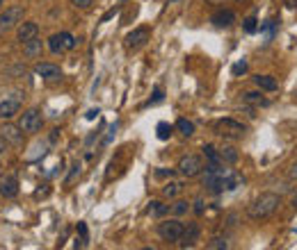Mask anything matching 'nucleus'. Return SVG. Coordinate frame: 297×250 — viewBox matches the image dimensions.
<instances>
[{"label": "nucleus", "mask_w": 297, "mask_h": 250, "mask_svg": "<svg viewBox=\"0 0 297 250\" xmlns=\"http://www.w3.org/2000/svg\"><path fill=\"white\" fill-rule=\"evenodd\" d=\"M277 18H267L265 23H261V32H265L267 34V41H272L275 39V34H277Z\"/></svg>", "instance_id": "nucleus-24"}, {"label": "nucleus", "mask_w": 297, "mask_h": 250, "mask_svg": "<svg viewBox=\"0 0 297 250\" xmlns=\"http://www.w3.org/2000/svg\"><path fill=\"white\" fill-rule=\"evenodd\" d=\"M167 212H169V205L160 203V200H151V203H149V216H153V218H163Z\"/></svg>", "instance_id": "nucleus-19"}, {"label": "nucleus", "mask_w": 297, "mask_h": 250, "mask_svg": "<svg viewBox=\"0 0 297 250\" xmlns=\"http://www.w3.org/2000/svg\"><path fill=\"white\" fill-rule=\"evenodd\" d=\"M18 125H21V130L26 132V134H35L43 127V119H41V112L39 109H28L21 114V121H18Z\"/></svg>", "instance_id": "nucleus-7"}, {"label": "nucleus", "mask_w": 297, "mask_h": 250, "mask_svg": "<svg viewBox=\"0 0 297 250\" xmlns=\"http://www.w3.org/2000/svg\"><path fill=\"white\" fill-rule=\"evenodd\" d=\"M242 102H245V105H252V107H270V100L261 94V89L259 91H245V94H242Z\"/></svg>", "instance_id": "nucleus-16"}, {"label": "nucleus", "mask_w": 297, "mask_h": 250, "mask_svg": "<svg viewBox=\"0 0 297 250\" xmlns=\"http://www.w3.org/2000/svg\"><path fill=\"white\" fill-rule=\"evenodd\" d=\"M153 175H155V178H174V171L172 169H155L153 171Z\"/></svg>", "instance_id": "nucleus-33"}, {"label": "nucleus", "mask_w": 297, "mask_h": 250, "mask_svg": "<svg viewBox=\"0 0 297 250\" xmlns=\"http://www.w3.org/2000/svg\"><path fill=\"white\" fill-rule=\"evenodd\" d=\"M176 130L181 132L183 136H192L194 134V123H192V121H188V119H178L176 121Z\"/></svg>", "instance_id": "nucleus-25"}, {"label": "nucleus", "mask_w": 297, "mask_h": 250, "mask_svg": "<svg viewBox=\"0 0 297 250\" xmlns=\"http://www.w3.org/2000/svg\"><path fill=\"white\" fill-rule=\"evenodd\" d=\"M117 12H119V7H112L110 12H105V14H103V18H101V23H105V21H110V18H115V14H117Z\"/></svg>", "instance_id": "nucleus-36"}, {"label": "nucleus", "mask_w": 297, "mask_h": 250, "mask_svg": "<svg viewBox=\"0 0 297 250\" xmlns=\"http://www.w3.org/2000/svg\"><path fill=\"white\" fill-rule=\"evenodd\" d=\"M0 139H3V141H9L12 146H21V141H23V130H21V125L5 123L3 127H0Z\"/></svg>", "instance_id": "nucleus-11"}, {"label": "nucleus", "mask_w": 297, "mask_h": 250, "mask_svg": "<svg viewBox=\"0 0 297 250\" xmlns=\"http://www.w3.org/2000/svg\"><path fill=\"white\" fill-rule=\"evenodd\" d=\"M172 132H174V127L169 123H165V121H163V123H158V127H155V134H158L160 141H167L169 136H172Z\"/></svg>", "instance_id": "nucleus-27"}, {"label": "nucleus", "mask_w": 297, "mask_h": 250, "mask_svg": "<svg viewBox=\"0 0 297 250\" xmlns=\"http://www.w3.org/2000/svg\"><path fill=\"white\" fill-rule=\"evenodd\" d=\"M23 96L21 91H14L12 96H5V100H0V121H9L21 112V105H23Z\"/></svg>", "instance_id": "nucleus-6"}, {"label": "nucleus", "mask_w": 297, "mask_h": 250, "mask_svg": "<svg viewBox=\"0 0 297 250\" xmlns=\"http://www.w3.org/2000/svg\"><path fill=\"white\" fill-rule=\"evenodd\" d=\"M3 3H5V0H0V7H3Z\"/></svg>", "instance_id": "nucleus-42"}, {"label": "nucleus", "mask_w": 297, "mask_h": 250, "mask_svg": "<svg viewBox=\"0 0 297 250\" xmlns=\"http://www.w3.org/2000/svg\"><path fill=\"white\" fill-rule=\"evenodd\" d=\"M78 173H80V164H78V161H76V164L71 166V173H69V178H66L64 182H66V184H71V182H74V178H76Z\"/></svg>", "instance_id": "nucleus-34"}, {"label": "nucleus", "mask_w": 297, "mask_h": 250, "mask_svg": "<svg viewBox=\"0 0 297 250\" xmlns=\"http://www.w3.org/2000/svg\"><path fill=\"white\" fill-rule=\"evenodd\" d=\"M236 3H245V0H236Z\"/></svg>", "instance_id": "nucleus-41"}, {"label": "nucleus", "mask_w": 297, "mask_h": 250, "mask_svg": "<svg viewBox=\"0 0 297 250\" xmlns=\"http://www.w3.org/2000/svg\"><path fill=\"white\" fill-rule=\"evenodd\" d=\"M78 232H80V239H85V241H87V225L82 223V220L78 223Z\"/></svg>", "instance_id": "nucleus-38"}, {"label": "nucleus", "mask_w": 297, "mask_h": 250, "mask_svg": "<svg viewBox=\"0 0 297 250\" xmlns=\"http://www.w3.org/2000/svg\"><path fill=\"white\" fill-rule=\"evenodd\" d=\"M206 248H211V250H226V248H231V243H229L226 237H213L211 241L206 243Z\"/></svg>", "instance_id": "nucleus-26"}, {"label": "nucleus", "mask_w": 297, "mask_h": 250, "mask_svg": "<svg viewBox=\"0 0 297 250\" xmlns=\"http://www.w3.org/2000/svg\"><path fill=\"white\" fill-rule=\"evenodd\" d=\"M220 159L224 164H236L240 159V155H238V150L233 146H224V148H220Z\"/></svg>", "instance_id": "nucleus-20"}, {"label": "nucleus", "mask_w": 297, "mask_h": 250, "mask_svg": "<svg viewBox=\"0 0 297 250\" xmlns=\"http://www.w3.org/2000/svg\"><path fill=\"white\" fill-rule=\"evenodd\" d=\"M99 114H101L99 109H89V112H87V114H85V119H87V121H92V119H96V116H99Z\"/></svg>", "instance_id": "nucleus-39"}, {"label": "nucleus", "mask_w": 297, "mask_h": 250, "mask_svg": "<svg viewBox=\"0 0 297 250\" xmlns=\"http://www.w3.org/2000/svg\"><path fill=\"white\" fill-rule=\"evenodd\" d=\"M149 39H151V30H149V27H138V30H133V32L126 34V48H130V50H138V48L147 46Z\"/></svg>", "instance_id": "nucleus-8"}, {"label": "nucleus", "mask_w": 297, "mask_h": 250, "mask_svg": "<svg viewBox=\"0 0 297 250\" xmlns=\"http://www.w3.org/2000/svg\"><path fill=\"white\" fill-rule=\"evenodd\" d=\"M183 228H186V223L178 220V216H174V218L160 220L158 228H155V232H158V237L163 239V241L178 243V241H181V237H183Z\"/></svg>", "instance_id": "nucleus-2"}, {"label": "nucleus", "mask_w": 297, "mask_h": 250, "mask_svg": "<svg viewBox=\"0 0 297 250\" xmlns=\"http://www.w3.org/2000/svg\"><path fill=\"white\" fill-rule=\"evenodd\" d=\"M288 180H293V182H297V161H295V164L288 169Z\"/></svg>", "instance_id": "nucleus-37"}, {"label": "nucleus", "mask_w": 297, "mask_h": 250, "mask_svg": "<svg viewBox=\"0 0 297 250\" xmlns=\"http://www.w3.org/2000/svg\"><path fill=\"white\" fill-rule=\"evenodd\" d=\"M211 23L215 27H231L233 23H236V14H233L231 9H217L211 16Z\"/></svg>", "instance_id": "nucleus-13"}, {"label": "nucleus", "mask_w": 297, "mask_h": 250, "mask_svg": "<svg viewBox=\"0 0 297 250\" xmlns=\"http://www.w3.org/2000/svg\"><path fill=\"white\" fill-rule=\"evenodd\" d=\"M35 73L39 77H43V80H60L62 77V71L60 66H55V64H48V62H41L35 66Z\"/></svg>", "instance_id": "nucleus-12"}, {"label": "nucleus", "mask_w": 297, "mask_h": 250, "mask_svg": "<svg viewBox=\"0 0 297 250\" xmlns=\"http://www.w3.org/2000/svg\"><path fill=\"white\" fill-rule=\"evenodd\" d=\"M201 150H203V157L208 159V164H224V161L220 159V150H217L213 144H206Z\"/></svg>", "instance_id": "nucleus-22"}, {"label": "nucleus", "mask_w": 297, "mask_h": 250, "mask_svg": "<svg viewBox=\"0 0 297 250\" xmlns=\"http://www.w3.org/2000/svg\"><path fill=\"white\" fill-rule=\"evenodd\" d=\"M37 34H39V23L26 21V23H21V25H18L16 37H18V41H21V43H26V41H30V39H35Z\"/></svg>", "instance_id": "nucleus-14"}, {"label": "nucleus", "mask_w": 297, "mask_h": 250, "mask_svg": "<svg viewBox=\"0 0 297 250\" xmlns=\"http://www.w3.org/2000/svg\"><path fill=\"white\" fill-rule=\"evenodd\" d=\"M236 214H231V216H229V228H236Z\"/></svg>", "instance_id": "nucleus-40"}, {"label": "nucleus", "mask_w": 297, "mask_h": 250, "mask_svg": "<svg viewBox=\"0 0 297 250\" xmlns=\"http://www.w3.org/2000/svg\"><path fill=\"white\" fill-rule=\"evenodd\" d=\"M194 214H197V216H203V212H206V200L203 198H197L194 200Z\"/></svg>", "instance_id": "nucleus-32"}, {"label": "nucleus", "mask_w": 297, "mask_h": 250, "mask_svg": "<svg viewBox=\"0 0 297 250\" xmlns=\"http://www.w3.org/2000/svg\"><path fill=\"white\" fill-rule=\"evenodd\" d=\"M181 191H183V182H176V180L169 178V182H165L163 187V196L165 198H176Z\"/></svg>", "instance_id": "nucleus-18"}, {"label": "nucleus", "mask_w": 297, "mask_h": 250, "mask_svg": "<svg viewBox=\"0 0 297 250\" xmlns=\"http://www.w3.org/2000/svg\"><path fill=\"white\" fill-rule=\"evenodd\" d=\"M23 14H26V9H23V5H12V7H7L3 14H0V34L14 30L16 25H21L23 23Z\"/></svg>", "instance_id": "nucleus-5"}, {"label": "nucleus", "mask_w": 297, "mask_h": 250, "mask_svg": "<svg viewBox=\"0 0 297 250\" xmlns=\"http://www.w3.org/2000/svg\"><path fill=\"white\" fill-rule=\"evenodd\" d=\"M48 50H51L53 55H62V52L66 50L64 41H62V34H53V37L48 39Z\"/></svg>", "instance_id": "nucleus-21"}, {"label": "nucleus", "mask_w": 297, "mask_h": 250, "mask_svg": "<svg viewBox=\"0 0 297 250\" xmlns=\"http://www.w3.org/2000/svg\"><path fill=\"white\" fill-rule=\"evenodd\" d=\"M213 132L217 136H224V139H242L247 132V127L236 119H217L213 123Z\"/></svg>", "instance_id": "nucleus-3"}, {"label": "nucleus", "mask_w": 297, "mask_h": 250, "mask_svg": "<svg viewBox=\"0 0 297 250\" xmlns=\"http://www.w3.org/2000/svg\"><path fill=\"white\" fill-rule=\"evenodd\" d=\"M242 30H245L247 34H254L256 30H259V21H256V16H247L245 21H242Z\"/></svg>", "instance_id": "nucleus-28"}, {"label": "nucleus", "mask_w": 297, "mask_h": 250, "mask_svg": "<svg viewBox=\"0 0 297 250\" xmlns=\"http://www.w3.org/2000/svg\"><path fill=\"white\" fill-rule=\"evenodd\" d=\"M169 209H172V214H174V216H186V214L190 212V209H192V205H190L188 200H176V203H174Z\"/></svg>", "instance_id": "nucleus-23"}, {"label": "nucleus", "mask_w": 297, "mask_h": 250, "mask_svg": "<svg viewBox=\"0 0 297 250\" xmlns=\"http://www.w3.org/2000/svg\"><path fill=\"white\" fill-rule=\"evenodd\" d=\"M62 34V41H64V46H66V50H74V48L78 46V41H76V37L71 32H60Z\"/></svg>", "instance_id": "nucleus-30"}, {"label": "nucleus", "mask_w": 297, "mask_h": 250, "mask_svg": "<svg viewBox=\"0 0 297 250\" xmlns=\"http://www.w3.org/2000/svg\"><path fill=\"white\" fill-rule=\"evenodd\" d=\"M41 52H43V41L39 37H35V39H30V41L23 43V55H26L28 60H39V57H41Z\"/></svg>", "instance_id": "nucleus-15"}, {"label": "nucleus", "mask_w": 297, "mask_h": 250, "mask_svg": "<svg viewBox=\"0 0 297 250\" xmlns=\"http://www.w3.org/2000/svg\"><path fill=\"white\" fill-rule=\"evenodd\" d=\"M203 169H206V164H203V159L199 155H183L176 166V171L183 178H197V175L203 173Z\"/></svg>", "instance_id": "nucleus-4"}, {"label": "nucleus", "mask_w": 297, "mask_h": 250, "mask_svg": "<svg viewBox=\"0 0 297 250\" xmlns=\"http://www.w3.org/2000/svg\"><path fill=\"white\" fill-rule=\"evenodd\" d=\"M254 85L259 87L261 91H277V89H279V82H277L272 75H256Z\"/></svg>", "instance_id": "nucleus-17"}, {"label": "nucleus", "mask_w": 297, "mask_h": 250, "mask_svg": "<svg viewBox=\"0 0 297 250\" xmlns=\"http://www.w3.org/2000/svg\"><path fill=\"white\" fill-rule=\"evenodd\" d=\"M74 3V7H80V9H89L92 5H94V0H71Z\"/></svg>", "instance_id": "nucleus-35"}, {"label": "nucleus", "mask_w": 297, "mask_h": 250, "mask_svg": "<svg viewBox=\"0 0 297 250\" xmlns=\"http://www.w3.org/2000/svg\"><path fill=\"white\" fill-rule=\"evenodd\" d=\"M231 73L233 75H242V73H247V60H240L238 64H233Z\"/></svg>", "instance_id": "nucleus-31"}, {"label": "nucleus", "mask_w": 297, "mask_h": 250, "mask_svg": "<svg viewBox=\"0 0 297 250\" xmlns=\"http://www.w3.org/2000/svg\"><path fill=\"white\" fill-rule=\"evenodd\" d=\"M165 100V91L163 89H153V96L149 98L147 102H144V107H151V105H158V102Z\"/></svg>", "instance_id": "nucleus-29"}, {"label": "nucleus", "mask_w": 297, "mask_h": 250, "mask_svg": "<svg viewBox=\"0 0 297 250\" xmlns=\"http://www.w3.org/2000/svg\"><path fill=\"white\" fill-rule=\"evenodd\" d=\"M0 196L3 198H16L18 196V178L14 173L0 178Z\"/></svg>", "instance_id": "nucleus-10"}, {"label": "nucleus", "mask_w": 297, "mask_h": 250, "mask_svg": "<svg viewBox=\"0 0 297 250\" xmlns=\"http://www.w3.org/2000/svg\"><path fill=\"white\" fill-rule=\"evenodd\" d=\"M279 205H281L279 196L272 193V191H263L261 196H256V198L249 203V207H247V214H249V218H254V220L270 218L272 214L279 209Z\"/></svg>", "instance_id": "nucleus-1"}, {"label": "nucleus", "mask_w": 297, "mask_h": 250, "mask_svg": "<svg viewBox=\"0 0 297 250\" xmlns=\"http://www.w3.org/2000/svg\"><path fill=\"white\" fill-rule=\"evenodd\" d=\"M199 237H201V228H199V223L190 220V223H186V228H183V237H181V241H178V246L181 248H194V243L199 241Z\"/></svg>", "instance_id": "nucleus-9"}]
</instances>
